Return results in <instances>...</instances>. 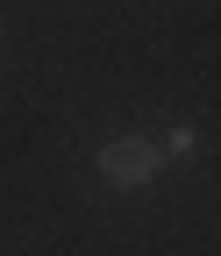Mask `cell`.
<instances>
[{
	"instance_id": "cell-1",
	"label": "cell",
	"mask_w": 221,
	"mask_h": 256,
	"mask_svg": "<svg viewBox=\"0 0 221 256\" xmlns=\"http://www.w3.org/2000/svg\"><path fill=\"white\" fill-rule=\"evenodd\" d=\"M93 171H100L107 192H143L157 185L171 164H164V150H157V136H143V128H129V136H107L100 150H93Z\"/></svg>"
},
{
	"instance_id": "cell-2",
	"label": "cell",
	"mask_w": 221,
	"mask_h": 256,
	"mask_svg": "<svg viewBox=\"0 0 221 256\" xmlns=\"http://www.w3.org/2000/svg\"><path fill=\"white\" fill-rule=\"evenodd\" d=\"M157 150H164V164H193L200 156V121H164L157 128Z\"/></svg>"
}]
</instances>
